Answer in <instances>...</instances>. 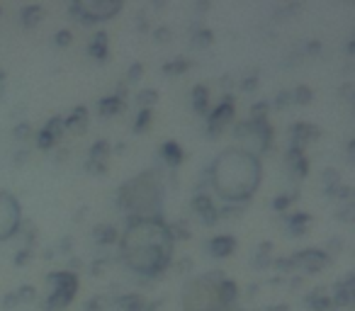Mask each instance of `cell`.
I'll list each match as a JSON object with an SVG mask.
<instances>
[{"label":"cell","instance_id":"26","mask_svg":"<svg viewBox=\"0 0 355 311\" xmlns=\"http://www.w3.org/2000/svg\"><path fill=\"white\" fill-rule=\"evenodd\" d=\"M110 151H112V146H110V141H95L93 148H90V161H100V163H105V159L110 156Z\"/></svg>","mask_w":355,"mask_h":311},{"label":"cell","instance_id":"16","mask_svg":"<svg viewBox=\"0 0 355 311\" xmlns=\"http://www.w3.org/2000/svg\"><path fill=\"white\" fill-rule=\"evenodd\" d=\"M161 156H163V161H166L171 168H175V166H180L183 163V148L178 146L175 141H168V143H163V148H161Z\"/></svg>","mask_w":355,"mask_h":311},{"label":"cell","instance_id":"49","mask_svg":"<svg viewBox=\"0 0 355 311\" xmlns=\"http://www.w3.org/2000/svg\"><path fill=\"white\" fill-rule=\"evenodd\" d=\"M153 37H156V42H168L171 39V30H168V27H158V30L153 32Z\"/></svg>","mask_w":355,"mask_h":311},{"label":"cell","instance_id":"33","mask_svg":"<svg viewBox=\"0 0 355 311\" xmlns=\"http://www.w3.org/2000/svg\"><path fill=\"white\" fill-rule=\"evenodd\" d=\"M295 199H300V193H292V195H280V197H275V202H272V207H275V212H285L287 207H290Z\"/></svg>","mask_w":355,"mask_h":311},{"label":"cell","instance_id":"9","mask_svg":"<svg viewBox=\"0 0 355 311\" xmlns=\"http://www.w3.org/2000/svg\"><path fill=\"white\" fill-rule=\"evenodd\" d=\"M292 263L302 265L306 272H321L329 265V256H326V251H314V248H309V251H302L300 256H292Z\"/></svg>","mask_w":355,"mask_h":311},{"label":"cell","instance_id":"22","mask_svg":"<svg viewBox=\"0 0 355 311\" xmlns=\"http://www.w3.org/2000/svg\"><path fill=\"white\" fill-rule=\"evenodd\" d=\"M207 103H209L207 85H195V88H193V107H195V112H200V114L207 112Z\"/></svg>","mask_w":355,"mask_h":311},{"label":"cell","instance_id":"41","mask_svg":"<svg viewBox=\"0 0 355 311\" xmlns=\"http://www.w3.org/2000/svg\"><path fill=\"white\" fill-rule=\"evenodd\" d=\"M324 183H326V188H334V185H338L340 183V173H338V170H334V168H329L324 173Z\"/></svg>","mask_w":355,"mask_h":311},{"label":"cell","instance_id":"25","mask_svg":"<svg viewBox=\"0 0 355 311\" xmlns=\"http://www.w3.org/2000/svg\"><path fill=\"white\" fill-rule=\"evenodd\" d=\"M306 304H309L314 311H338V309L334 306V301H331L326 294H321V296L309 294V296H306Z\"/></svg>","mask_w":355,"mask_h":311},{"label":"cell","instance_id":"28","mask_svg":"<svg viewBox=\"0 0 355 311\" xmlns=\"http://www.w3.org/2000/svg\"><path fill=\"white\" fill-rule=\"evenodd\" d=\"M168 233H171V238H183V241H188L190 238L188 222H175L173 226H168Z\"/></svg>","mask_w":355,"mask_h":311},{"label":"cell","instance_id":"51","mask_svg":"<svg viewBox=\"0 0 355 311\" xmlns=\"http://www.w3.org/2000/svg\"><path fill=\"white\" fill-rule=\"evenodd\" d=\"M17 304H20V299H17L15 292H12V294H8L6 299H3V306H6V309H12V306H17Z\"/></svg>","mask_w":355,"mask_h":311},{"label":"cell","instance_id":"40","mask_svg":"<svg viewBox=\"0 0 355 311\" xmlns=\"http://www.w3.org/2000/svg\"><path fill=\"white\" fill-rule=\"evenodd\" d=\"M85 170H88V173L105 175V173H107V163H100V161H88V163H85Z\"/></svg>","mask_w":355,"mask_h":311},{"label":"cell","instance_id":"15","mask_svg":"<svg viewBox=\"0 0 355 311\" xmlns=\"http://www.w3.org/2000/svg\"><path fill=\"white\" fill-rule=\"evenodd\" d=\"M217 294H219V304H222L224 309H229V306L234 304V299H236V296H239V287H236V282H232V280L219 282Z\"/></svg>","mask_w":355,"mask_h":311},{"label":"cell","instance_id":"46","mask_svg":"<svg viewBox=\"0 0 355 311\" xmlns=\"http://www.w3.org/2000/svg\"><path fill=\"white\" fill-rule=\"evenodd\" d=\"M275 267H277L280 272H290L292 267H297V265L292 263V258H277V260H275Z\"/></svg>","mask_w":355,"mask_h":311},{"label":"cell","instance_id":"21","mask_svg":"<svg viewBox=\"0 0 355 311\" xmlns=\"http://www.w3.org/2000/svg\"><path fill=\"white\" fill-rule=\"evenodd\" d=\"M117 112H124V103L117 95H110V98L100 100V114H103V117H112V114H117Z\"/></svg>","mask_w":355,"mask_h":311},{"label":"cell","instance_id":"63","mask_svg":"<svg viewBox=\"0 0 355 311\" xmlns=\"http://www.w3.org/2000/svg\"><path fill=\"white\" fill-rule=\"evenodd\" d=\"M71 267H73V270H76V267H80V260H78V258H73V260H71Z\"/></svg>","mask_w":355,"mask_h":311},{"label":"cell","instance_id":"27","mask_svg":"<svg viewBox=\"0 0 355 311\" xmlns=\"http://www.w3.org/2000/svg\"><path fill=\"white\" fill-rule=\"evenodd\" d=\"M156 100H158V93L153 88H146V90H141V93L137 95V103H139V107H141V109H148L151 105H156Z\"/></svg>","mask_w":355,"mask_h":311},{"label":"cell","instance_id":"12","mask_svg":"<svg viewBox=\"0 0 355 311\" xmlns=\"http://www.w3.org/2000/svg\"><path fill=\"white\" fill-rule=\"evenodd\" d=\"M236 251V238L234 236H217L209 241V253L214 258H229Z\"/></svg>","mask_w":355,"mask_h":311},{"label":"cell","instance_id":"23","mask_svg":"<svg viewBox=\"0 0 355 311\" xmlns=\"http://www.w3.org/2000/svg\"><path fill=\"white\" fill-rule=\"evenodd\" d=\"M42 20H44V8L42 6H27L22 10V25L25 27H37Z\"/></svg>","mask_w":355,"mask_h":311},{"label":"cell","instance_id":"39","mask_svg":"<svg viewBox=\"0 0 355 311\" xmlns=\"http://www.w3.org/2000/svg\"><path fill=\"white\" fill-rule=\"evenodd\" d=\"M12 136H15L17 141H25V139H30V136H32V127H30V124H27V122L17 124L15 132H12Z\"/></svg>","mask_w":355,"mask_h":311},{"label":"cell","instance_id":"59","mask_svg":"<svg viewBox=\"0 0 355 311\" xmlns=\"http://www.w3.org/2000/svg\"><path fill=\"white\" fill-rule=\"evenodd\" d=\"M268 311H290L285 304H275V306H268Z\"/></svg>","mask_w":355,"mask_h":311},{"label":"cell","instance_id":"7","mask_svg":"<svg viewBox=\"0 0 355 311\" xmlns=\"http://www.w3.org/2000/svg\"><path fill=\"white\" fill-rule=\"evenodd\" d=\"M20 229V204L15 197L0 193V241L10 238Z\"/></svg>","mask_w":355,"mask_h":311},{"label":"cell","instance_id":"38","mask_svg":"<svg viewBox=\"0 0 355 311\" xmlns=\"http://www.w3.org/2000/svg\"><path fill=\"white\" fill-rule=\"evenodd\" d=\"M54 143H56V139L51 136L49 132H44V129H42V132L37 134V146H40L42 151H49V148L54 146Z\"/></svg>","mask_w":355,"mask_h":311},{"label":"cell","instance_id":"55","mask_svg":"<svg viewBox=\"0 0 355 311\" xmlns=\"http://www.w3.org/2000/svg\"><path fill=\"white\" fill-rule=\"evenodd\" d=\"M329 248H331V251H336V253H338L340 248H343V241H340V238H334V241L329 243Z\"/></svg>","mask_w":355,"mask_h":311},{"label":"cell","instance_id":"57","mask_svg":"<svg viewBox=\"0 0 355 311\" xmlns=\"http://www.w3.org/2000/svg\"><path fill=\"white\" fill-rule=\"evenodd\" d=\"M306 49H309V54H319L321 44H319V42H309V46H306Z\"/></svg>","mask_w":355,"mask_h":311},{"label":"cell","instance_id":"34","mask_svg":"<svg viewBox=\"0 0 355 311\" xmlns=\"http://www.w3.org/2000/svg\"><path fill=\"white\" fill-rule=\"evenodd\" d=\"M270 251H272V243H263V246L258 248V256H256V265L258 267L270 265Z\"/></svg>","mask_w":355,"mask_h":311},{"label":"cell","instance_id":"62","mask_svg":"<svg viewBox=\"0 0 355 311\" xmlns=\"http://www.w3.org/2000/svg\"><path fill=\"white\" fill-rule=\"evenodd\" d=\"M222 85H227V88H229V85H232V78H229V75H224V78H222Z\"/></svg>","mask_w":355,"mask_h":311},{"label":"cell","instance_id":"30","mask_svg":"<svg viewBox=\"0 0 355 311\" xmlns=\"http://www.w3.org/2000/svg\"><path fill=\"white\" fill-rule=\"evenodd\" d=\"M64 117H51L49 122H46V127H44V132H49L54 139H59V136H64Z\"/></svg>","mask_w":355,"mask_h":311},{"label":"cell","instance_id":"44","mask_svg":"<svg viewBox=\"0 0 355 311\" xmlns=\"http://www.w3.org/2000/svg\"><path fill=\"white\" fill-rule=\"evenodd\" d=\"M290 103H292V93H285V90H280V93L275 95V107L277 109H285Z\"/></svg>","mask_w":355,"mask_h":311},{"label":"cell","instance_id":"5","mask_svg":"<svg viewBox=\"0 0 355 311\" xmlns=\"http://www.w3.org/2000/svg\"><path fill=\"white\" fill-rule=\"evenodd\" d=\"M119 10H122V3H117V0H78L71 6V15L80 25H95L98 20H107V17L117 15Z\"/></svg>","mask_w":355,"mask_h":311},{"label":"cell","instance_id":"47","mask_svg":"<svg viewBox=\"0 0 355 311\" xmlns=\"http://www.w3.org/2000/svg\"><path fill=\"white\" fill-rule=\"evenodd\" d=\"M30 260H32V251H30V248H22V251L15 256V265H25V263H30Z\"/></svg>","mask_w":355,"mask_h":311},{"label":"cell","instance_id":"20","mask_svg":"<svg viewBox=\"0 0 355 311\" xmlns=\"http://www.w3.org/2000/svg\"><path fill=\"white\" fill-rule=\"evenodd\" d=\"M95 241L103 243V246H110V243H117V241H119L117 229L110 226V224H100V226H95Z\"/></svg>","mask_w":355,"mask_h":311},{"label":"cell","instance_id":"48","mask_svg":"<svg viewBox=\"0 0 355 311\" xmlns=\"http://www.w3.org/2000/svg\"><path fill=\"white\" fill-rule=\"evenodd\" d=\"M258 88V73L248 75L246 80H241V90H256Z\"/></svg>","mask_w":355,"mask_h":311},{"label":"cell","instance_id":"17","mask_svg":"<svg viewBox=\"0 0 355 311\" xmlns=\"http://www.w3.org/2000/svg\"><path fill=\"white\" fill-rule=\"evenodd\" d=\"M64 127L66 129H73V132H83L88 127V109L85 107H76L71 112V117L64 119Z\"/></svg>","mask_w":355,"mask_h":311},{"label":"cell","instance_id":"29","mask_svg":"<svg viewBox=\"0 0 355 311\" xmlns=\"http://www.w3.org/2000/svg\"><path fill=\"white\" fill-rule=\"evenodd\" d=\"M214 42V35L209 30H200L193 35V46H198V49H205V46H209Z\"/></svg>","mask_w":355,"mask_h":311},{"label":"cell","instance_id":"37","mask_svg":"<svg viewBox=\"0 0 355 311\" xmlns=\"http://www.w3.org/2000/svg\"><path fill=\"white\" fill-rule=\"evenodd\" d=\"M15 294H17V299H20V301H27V304H32V301L37 299V290H35L32 285L20 287V290H17Z\"/></svg>","mask_w":355,"mask_h":311},{"label":"cell","instance_id":"58","mask_svg":"<svg viewBox=\"0 0 355 311\" xmlns=\"http://www.w3.org/2000/svg\"><path fill=\"white\" fill-rule=\"evenodd\" d=\"M137 30H141V32H146V30H148V22L144 20V17H141V20L137 22Z\"/></svg>","mask_w":355,"mask_h":311},{"label":"cell","instance_id":"18","mask_svg":"<svg viewBox=\"0 0 355 311\" xmlns=\"http://www.w3.org/2000/svg\"><path fill=\"white\" fill-rule=\"evenodd\" d=\"M88 51L95 56L98 61H107V32H98V35L93 37V42H90Z\"/></svg>","mask_w":355,"mask_h":311},{"label":"cell","instance_id":"14","mask_svg":"<svg viewBox=\"0 0 355 311\" xmlns=\"http://www.w3.org/2000/svg\"><path fill=\"white\" fill-rule=\"evenodd\" d=\"M287 163H290L292 173L297 175V178H306V173H309V163H306L304 153H302V148H290V153H287Z\"/></svg>","mask_w":355,"mask_h":311},{"label":"cell","instance_id":"43","mask_svg":"<svg viewBox=\"0 0 355 311\" xmlns=\"http://www.w3.org/2000/svg\"><path fill=\"white\" fill-rule=\"evenodd\" d=\"M268 114V103H256L251 107V119H266Z\"/></svg>","mask_w":355,"mask_h":311},{"label":"cell","instance_id":"56","mask_svg":"<svg viewBox=\"0 0 355 311\" xmlns=\"http://www.w3.org/2000/svg\"><path fill=\"white\" fill-rule=\"evenodd\" d=\"M71 248H73V241H71V238H64V241H61V251L71 253Z\"/></svg>","mask_w":355,"mask_h":311},{"label":"cell","instance_id":"1","mask_svg":"<svg viewBox=\"0 0 355 311\" xmlns=\"http://www.w3.org/2000/svg\"><path fill=\"white\" fill-rule=\"evenodd\" d=\"M171 253L173 238L161 219L129 217V229L122 236V256L134 272L158 275L171 263Z\"/></svg>","mask_w":355,"mask_h":311},{"label":"cell","instance_id":"13","mask_svg":"<svg viewBox=\"0 0 355 311\" xmlns=\"http://www.w3.org/2000/svg\"><path fill=\"white\" fill-rule=\"evenodd\" d=\"M334 306L338 309V306H350V301H353V275H348L343 282H338V285L334 287Z\"/></svg>","mask_w":355,"mask_h":311},{"label":"cell","instance_id":"45","mask_svg":"<svg viewBox=\"0 0 355 311\" xmlns=\"http://www.w3.org/2000/svg\"><path fill=\"white\" fill-rule=\"evenodd\" d=\"M54 42H56V44H59V46H69L71 42H73V35H71L69 30H61V32H56Z\"/></svg>","mask_w":355,"mask_h":311},{"label":"cell","instance_id":"36","mask_svg":"<svg viewBox=\"0 0 355 311\" xmlns=\"http://www.w3.org/2000/svg\"><path fill=\"white\" fill-rule=\"evenodd\" d=\"M148 124H151V109H141L137 122H134V132H146Z\"/></svg>","mask_w":355,"mask_h":311},{"label":"cell","instance_id":"61","mask_svg":"<svg viewBox=\"0 0 355 311\" xmlns=\"http://www.w3.org/2000/svg\"><path fill=\"white\" fill-rule=\"evenodd\" d=\"M44 258H46V260H51V258H54V251H51V248H46V251H44Z\"/></svg>","mask_w":355,"mask_h":311},{"label":"cell","instance_id":"60","mask_svg":"<svg viewBox=\"0 0 355 311\" xmlns=\"http://www.w3.org/2000/svg\"><path fill=\"white\" fill-rule=\"evenodd\" d=\"M302 285H304V280H302V277H295V280H292V287H295V290H297V287H302Z\"/></svg>","mask_w":355,"mask_h":311},{"label":"cell","instance_id":"31","mask_svg":"<svg viewBox=\"0 0 355 311\" xmlns=\"http://www.w3.org/2000/svg\"><path fill=\"white\" fill-rule=\"evenodd\" d=\"M292 103L309 105L311 103V88H306V85H297L295 93H292Z\"/></svg>","mask_w":355,"mask_h":311},{"label":"cell","instance_id":"8","mask_svg":"<svg viewBox=\"0 0 355 311\" xmlns=\"http://www.w3.org/2000/svg\"><path fill=\"white\" fill-rule=\"evenodd\" d=\"M232 119H234V95H224L219 107L214 109L212 117H209V134H212V139L217 136V134H222L224 127H227Z\"/></svg>","mask_w":355,"mask_h":311},{"label":"cell","instance_id":"10","mask_svg":"<svg viewBox=\"0 0 355 311\" xmlns=\"http://www.w3.org/2000/svg\"><path fill=\"white\" fill-rule=\"evenodd\" d=\"M193 209H195V214H198V217L202 219V224H207V226H212V224L219 222L217 207H214V202L209 199V195H202V193L195 195Z\"/></svg>","mask_w":355,"mask_h":311},{"label":"cell","instance_id":"2","mask_svg":"<svg viewBox=\"0 0 355 311\" xmlns=\"http://www.w3.org/2000/svg\"><path fill=\"white\" fill-rule=\"evenodd\" d=\"M209 183L229 202L248 199L261 185V163L253 153L229 148L212 163Z\"/></svg>","mask_w":355,"mask_h":311},{"label":"cell","instance_id":"6","mask_svg":"<svg viewBox=\"0 0 355 311\" xmlns=\"http://www.w3.org/2000/svg\"><path fill=\"white\" fill-rule=\"evenodd\" d=\"M49 282L54 285V290H51L44 309L61 311L64 306H69L73 301L76 290H78V280H76L73 272H54V275H49Z\"/></svg>","mask_w":355,"mask_h":311},{"label":"cell","instance_id":"35","mask_svg":"<svg viewBox=\"0 0 355 311\" xmlns=\"http://www.w3.org/2000/svg\"><path fill=\"white\" fill-rule=\"evenodd\" d=\"M188 69H190L188 59H175V61H171V64L163 66V71H166V73H185Z\"/></svg>","mask_w":355,"mask_h":311},{"label":"cell","instance_id":"54","mask_svg":"<svg viewBox=\"0 0 355 311\" xmlns=\"http://www.w3.org/2000/svg\"><path fill=\"white\" fill-rule=\"evenodd\" d=\"M27 156H30V153H27V151H17V153H15V163H17V166H20V163H25V161H27Z\"/></svg>","mask_w":355,"mask_h":311},{"label":"cell","instance_id":"42","mask_svg":"<svg viewBox=\"0 0 355 311\" xmlns=\"http://www.w3.org/2000/svg\"><path fill=\"white\" fill-rule=\"evenodd\" d=\"M144 75V66L141 64H132L129 66V73H127V80L129 83H137L139 78Z\"/></svg>","mask_w":355,"mask_h":311},{"label":"cell","instance_id":"52","mask_svg":"<svg viewBox=\"0 0 355 311\" xmlns=\"http://www.w3.org/2000/svg\"><path fill=\"white\" fill-rule=\"evenodd\" d=\"M338 219H340V222H350V219H353V207L348 204L345 209H340V212H338Z\"/></svg>","mask_w":355,"mask_h":311},{"label":"cell","instance_id":"50","mask_svg":"<svg viewBox=\"0 0 355 311\" xmlns=\"http://www.w3.org/2000/svg\"><path fill=\"white\" fill-rule=\"evenodd\" d=\"M85 309H88V311H103V296H95V299H90L88 304H85Z\"/></svg>","mask_w":355,"mask_h":311},{"label":"cell","instance_id":"24","mask_svg":"<svg viewBox=\"0 0 355 311\" xmlns=\"http://www.w3.org/2000/svg\"><path fill=\"white\" fill-rule=\"evenodd\" d=\"M306 224H309V214H306V212L292 214V217H290L292 236H304V233H306Z\"/></svg>","mask_w":355,"mask_h":311},{"label":"cell","instance_id":"4","mask_svg":"<svg viewBox=\"0 0 355 311\" xmlns=\"http://www.w3.org/2000/svg\"><path fill=\"white\" fill-rule=\"evenodd\" d=\"M217 287L219 285H214L207 275L190 282L185 287V296H183L185 311H227L219 304Z\"/></svg>","mask_w":355,"mask_h":311},{"label":"cell","instance_id":"11","mask_svg":"<svg viewBox=\"0 0 355 311\" xmlns=\"http://www.w3.org/2000/svg\"><path fill=\"white\" fill-rule=\"evenodd\" d=\"M319 134H321L319 127H314V124H306V122L292 124V146L304 148V143L311 141V139H316Z\"/></svg>","mask_w":355,"mask_h":311},{"label":"cell","instance_id":"53","mask_svg":"<svg viewBox=\"0 0 355 311\" xmlns=\"http://www.w3.org/2000/svg\"><path fill=\"white\" fill-rule=\"evenodd\" d=\"M188 270H193V260H190V258H183V260L178 263V272H188Z\"/></svg>","mask_w":355,"mask_h":311},{"label":"cell","instance_id":"32","mask_svg":"<svg viewBox=\"0 0 355 311\" xmlns=\"http://www.w3.org/2000/svg\"><path fill=\"white\" fill-rule=\"evenodd\" d=\"M326 195L334 199H348L350 195H353V190H350L348 185L338 183V185H334V188H326Z\"/></svg>","mask_w":355,"mask_h":311},{"label":"cell","instance_id":"19","mask_svg":"<svg viewBox=\"0 0 355 311\" xmlns=\"http://www.w3.org/2000/svg\"><path fill=\"white\" fill-rule=\"evenodd\" d=\"M119 309L122 311H144L146 309V299H144L141 294H124V296H119Z\"/></svg>","mask_w":355,"mask_h":311},{"label":"cell","instance_id":"3","mask_svg":"<svg viewBox=\"0 0 355 311\" xmlns=\"http://www.w3.org/2000/svg\"><path fill=\"white\" fill-rule=\"evenodd\" d=\"M119 204L137 219H158L163 207V190L153 173L137 175L124 188H119Z\"/></svg>","mask_w":355,"mask_h":311}]
</instances>
